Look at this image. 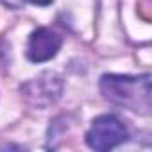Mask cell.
<instances>
[{
    "label": "cell",
    "instance_id": "5b68a950",
    "mask_svg": "<svg viewBox=\"0 0 152 152\" xmlns=\"http://www.w3.org/2000/svg\"><path fill=\"white\" fill-rule=\"evenodd\" d=\"M27 2H31L34 6H50L54 0H27Z\"/></svg>",
    "mask_w": 152,
    "mask_h": 152
},
{
    "label": "cell",
    "instance_id": "3957f363",
    "mask_svg": "<svg viewBox=\"0 0 152 152\" xmlns=\"http://www.w3.org/2000/svg\"><path fill=\"white\" fill-rule=\"evenodd\" d=\"M61 93H63V81L59 75L50 73V72L38 75V77L31 79L29 83H25L22 86L23 99L31 106L39 107V109L48 107L54 102H57Z\"/></svg>",
    "mask_w": 152,
    "mask_h": 152
},
{
    "label": "cell",
    "instance_id": "277c9868",
    "mask_svg": "<svg viewBox=\"0 0 152 152\" xmlns=\"http://www.w3.org/2000/svg\"><path fill=\"white\" fill-rule=\"evenodd\" d=\"M61 45H63V38L56 31L47 29V27H39L29 36L27 57L32 63L50 61L52 57H56V54L59 52Z\"/></svg>",
    "mask_w": 152,
    "mask_h": 152
},
{
    "label": "cell",
    "instance_id": "6da1fadb",
    "mask_svg": "<svg viewBox=\"0 0 152 152\" xmlns=\"http://www.w3.org/2000/svg\"><path fill=\"white\" fill-rule=\"evenodd\" d=\"M100 91L104 99L118 107L148 115L152 107L150 75H116L106 73L100 79Z\"/></svg>",
    "mask_w": 152,
    "mask_h": 152
},
{
    "label": "cell",
    "instance_id": "7a4b0ae2",
    "mask_svg": "<svg viewBox=\"0 0 152 152\" xmlns=\"http://www.w3.org/2000/svg\"><path fill=\"white\" fill-rule=\"evenodd\" d=\"M129 140V131L115 115H100L91 122L86 132V143L93 150H111Z\"/></svg>",
    "mask_w": 152,
    "mask_h": 152
}]
</instances>
